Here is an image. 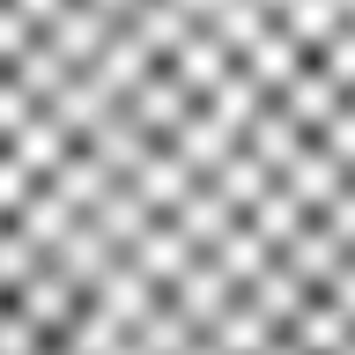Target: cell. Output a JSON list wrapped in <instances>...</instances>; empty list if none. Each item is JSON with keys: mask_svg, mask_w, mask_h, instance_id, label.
<instances>
[{"mask_svg": "<svg viewBox=\"0 0 355 355\" xmlns=\"http://www.w3.org/2000/svg\"><path fill=\"white\" fill-rule=\"evenodd\" d=\"M0 355H355V0H0Z\"/></svg>", "mask_w": 355, "mask_h": 355, "instance_id": "cell-1", "label": "cell"}]
</instances>
